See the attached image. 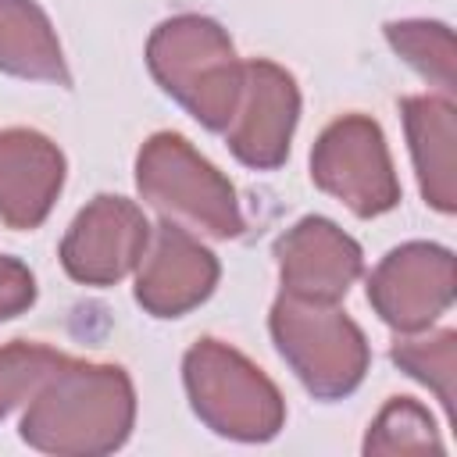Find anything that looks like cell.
Listing matches in <instances>:
<instances>
[{
    "label": "cell",
    "mask_w": 457,
    "mask_h": 457,
    "mask_svg": "<svg viewBox=\"0 0 457 457\" xmlns=\"http://www.w3.org/2000/svg\"><path fill=\"white\" fill-rule=\"evenodd\" d=\"M453 293V253L425 239L389 250L368 278V303L396 332H425L439 314L450 311Z\"/></svg>",
    "instance_id": "obj_7"
},
{
    "label": "cell",
    "mask_w": 457,
    "mask_h": 457,
    "mask_svg": "<svg viewBox=\"0 0 457 457\" xmlns=\"http://www.w3.org/2000/svg\"><path fill=\"white\" fill-rule=\"evenodd\" d=\"M389 46L425 79H432L443 93L457 89V54H453V32L443 21L407 18L386 25Z\"/></svg>",
    "instance_id": "obj_16"
},
{
    "label": "cell",
    "mask_w": 457,
    "mask_h": 457,
    "mask_svg": "<svg viewBox=\"0 0 457 457\" xmlns=\"http://www.w3.org/2000/svg\"><path fill=\"white\" fill-rule=\"evenodd\" d=\"M218 257L175 221L150 228V243L136 264V303L154 318H182L218 286Z\"/></svg>",
    "instance_id": "obj_10"
},
{
    "label": "cell",
    "mask_w": 457,
    "mask_h": 457,
    "mask_svg": "<svg viewBox=\"0 0 457 457\" xmlns=\"http://www.w3.org/2000/svg\"><path fill=\"white\" fill-rule=\"evenodd\" d=\"M300 118L296 79L275 61H246L236 111L225 125L228 150L236 161L257 171H271L286 161L289 139Z\"/></svg>",
    "instance_id": "obj_9"
},
{
    "label": "cell",
    "mask_w": 457,
    "mask_h": 457,
    "mask_svg": "<svg viewBox=\"0 0 457 457\" xmlns=\"http://www.w3.org/2000/svg\"><path fill=\"white\" fill-rule=\"evenodd\" d=\"M282 293L307 300H343L364 271V253L353 236L321 214L300 218L275 243Z\"/></svg>",
    "instance_id": "obj_11"
},
{
    "label": "cell",
    "mask_w": 457,
    "mask_h": 457,
    "mask_svg": "<svg viewBox=\"0 0 457 457\" xmlns=\"http://www.w3.org/2000/svg\"><path fill=\"white\" fill-rule=\"evenodd\" d=\"M275 350L318 400L350 396L371 364V346L361 325L328 300L278 293L268 318Z\"/></svg>",
    "instance_id": "obj_3"
},
{
    "label": "cell",
    "mask_w": 457,
    "mask_h": 457,
    "mask_svg": "<svg viewBox=\"0 0 457 457\" xmlns=\"http://www.w3.org/2000/svg\"><path fill=\"white\" fill-rule=\"evenodd\" d=\"M425 450L432 453L446 450L432 414L411 396H393L371 421L364 436V453H425Z\"/></svg>",
    "instance_id": "obj_17"
},
{
    "label": "cell",
    "mask_w": 457,
    "mask_h": 457,
    "mask_svg": "<svg viewBox=\"0 0 457 457\" xmlns=\"http://www.w3.org/2000/svg\"><path fill=\"white\" fill-rule=\"evenodd\" d=\"M146 243V214L125 196L100 193L68 225L61 239V264L82 286H114L139 264Z\"/></svg>",
    "instance_id": "obj_8"
},
{
    "label": "cell",
    "mask_w": 457,
    "mask_h": 457,
    "mask_svg": "<svg viewBox=\"0 0 457 457\" xmlns=\"http://www.w3.org/2000/svg\"><path fill=\"white\" fill-rule=\"evenodd\" d=\"M418 186L439 214L457 211V111L446 96H407L400 104Z\"/></svg>",
    "instance_id": "obj_13"
},
{
    "label": "cell",
    "mask_w": 457,
    "mask_h": 457,
    "mask_svg": "<svg viewBox=\"0 0 457 457\" xmlns=\"http://www.w3.org/2000/svg\"><path fill=\"white\" fill-rule=\"evenodd\" d=\"M32 303H36V278H32V271L18 257L0 253V321L18 318Z\"/></svg>",
    "instance_id": "obj_19"
},
{
    "label": "cell",
    "mask_w": 457,
    "mask_h": 457,
    "mask_svg": "<svg viewBox=\"0 0 457 457\" xmlns=\"http://www.w3.org/2000/svg\"><path fill=\"white\" fill-rule=\"evenodd\" d=\"M139 196L168 221L211 239H236L243 211L232 182L179 132H154L136 154Z\"/></svg>",
    "instance_id": "obj_5"
},
{
    "label": "cell",
    "mask_w": 457,
    "mask_h": 457,
    "mask_svg": "<svg viewBox=\"0 0 457 457\" xmlns=\"http://www.w3.org/2000/svg\"><path fill=\"white\" fill-rule=\"evenodd\" d=\"M182 382L193 414L225 439L264 443L286 425V400L278 386L221 339H196L186 350Z\"/></svg>",
    "instance_id": "obj_4"
},
{
    "label": "cell",
    "mask_w": 457,
    "mask_h": 457,
    "mask_svg": "<svg viewBox=\"0 0 457 457\" xmlns=\"http://www.w3.org/2000/svg\"><path fill=\"white\" fill-rule=\"evenodd\" d=\"M64 186V154L36 129L0 132V221L7 228H39Z\"/></svg>",
    "instance_id": "obj_12"
},
{
    "label": "cell",
    "mask_w": 457,
    "mask_h": 457,
    "mask_svg": "<svg viewBox=\"0 0 457 457\" xmlns=\"http://www.w3.org/2000/svg\"><path fill=\"white\" fill-rule=\"evenodd\" d=\"M61 361H64V353H57L46 343L14 339V343L0 346V418H7L18 403H29L32 393L46 382V375Z\"/></svg>",
    "instance_id": "obj_18"
},
{
    "label": "cell",
    "mask_w": 457,
    "mask_h": 457,
    "mask_svg": "<svg viewBox=\"0 0 457 457\" xmlns=\"http://www.w3.org/2000/svg\"><path fill=\"white\" fill-rule=\"evenodd\" d=\"M132 421L136 389L125 368L64 357L32 393L21 439L39 453L100 457L129 439Z\"/></svg>",
    "instance_id": "obj_1"
},
{
    "label": "cell",
    "mask_w": 457,
    "mask_h": 457,
    "mask_svg": "<svg viewBox=\"0 0 457 457\" xmlns=\"http://www.w3.org/2000/svg\"><path fill=\"white\" fill-rule=\"evenodd\" d=\"M0 71L32 82H71L57 32L36 0H0Z\"/></svg>",
    "instance_id": "obj_14"
},
{
    "label": "cell",
    "mask_w": 457,
    "mask_h": 457,
    "mask_svg": "<svg viewBox=\"0 0 457 457\" xmlns=\"http://www.w3.org/2000/svg\"><path fill=\"white\" fill-rule=\"evenodd\" d=\"M311 179L357 218H378L400 204V182L386 136L368 114H343L311 150Z\"/></svg>",
    "instance_id": "obj_6"
},
{
    "label": "cell",
    "mask_w": 457,
    "mask_h": 457,
    "mask_svg": "<svg viewBox=\"0 0 457 457\" xmlns=\"http://www.w3.org/2000/svg\"><path fill=\"white\" fill-rule=\"evenodd\" d=\"M389 357L400 364V371L425 382L439 396L446 418H453V396H457V389H453V382H457V332L453 328H439V332L425 328V336L403 332L393 343Z\"/></svg>",
    "instance_id": "obj_15"
},
{
    "label": "cell",
    "mask_w": 457,
    "mask_h": 457,
    "mask_svg": "<svg viewBox=\"0 0 457 457\" xmlns=\"http://www.w3.org/2000/svg\"><path fill=\"white\" fill-rule=\"evenodd\" d=\"M146 64L157 86L204 129L225 132L239 100L243 61L218 21L204 14H175L161 21L146 39Z\"/></svg>",
    "instance_id": "obj_2"
}]
</instances>
